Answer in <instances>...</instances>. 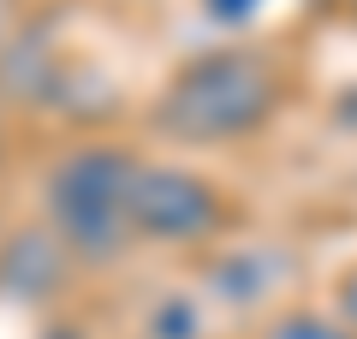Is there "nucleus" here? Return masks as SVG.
I'll list each match as a JSON object with an SVG mask.
<instances>
[{
	"mask_svg": "<svg viewBox=\"0 0 357 339\" xmlns=\"http://www.w3.org/2000/svg\"><path fill=\"white\" fill-rule=\"evenodd\" d=\"M286 107V66L274 48L220 42L178 60L149 101V131L173 149H227L274 126Z\"/></svg>",
	"mask_w": 357,
	"mask_h": 339,
	"instance_id": "f257e3e1",
	"label": "nucleus"
},
{
	"mask_svg": "<svg viewBox=\"0 0 357 339\" xmlns=\"http://www.w3.org/2000/svg\"><path fill=\"white\" fill-rule=\"evenodd\" d=\"M131 167H137V149L126 143H77L54 161L42 185V214L72 268H114L119 256L137 250L126 220Z\"/></svg>",
	"mask_w": 357,
	"mask_h": 339,
	"instance_id": "f03ea898",
	"label": "nucleus"
},
{
	"mask_svg": "<svg viewBox=\"0 0 357 339\" xmlns=\"http://www.w3.org/2000/svg\"><path fill=\"white\" fill-rule=\"evenodd\" d=\"M126 220H131V244H173V250H185V244H208L227 232L232 202L197 167L137 155L131 190H126Z\"/></svg>",
	"mask_w": 357,
	"mask_h": 339,
	"instance_id": "7ed1b4c3",
	"label": "nucleus"
},
{
	"mask_svg": "<svg viewBox=\"0 0 357 339\" xmlns=\"http://www.w3.org/2000/svg\"><path fill=\"white\" fill-rule=\"evenodd\" d=\"M256 339H357V333H351L333 310H304V303H298V310L268 315Z\"/></svg>",
	"mask_w": 357,
	"mask_h": 339,
	"instance_id": "20e7f679",
	"label": "nucleus"
},
{
	"mask_svg": "<svg viewBox=\"0 0 357 339\" xmlns=\"http://www.w3.org/2000/svg\"><path fill=\"white\" fill-rule=\"evenodd\" d=\"M24 24H30V0H0V60H6V48L24 36Z\"/></svg>",
	"mask_w": 357,
	"mask_h": 339,
	"instance_id": "39448f33",
	"label": "nucleus"
},
{
	"mask_svg": "<svg viewBox=\"0 0 357 339\" xmlns=\"http://www.w3.org/2000/svg\"><path fill=\"white\" fill-rule=\"evenodd\" d=\"M333 315H340V322L357 333V262L345 268L340 280H333Z\"/></svg>",
	"mask_w": 357,
	"mask_h": 339,
	"instance_id": "423d86ee",
	"label": "nucleus"
},
{
	"mask_svg": "<svg viewBox=\"0 0 357 339\" xmlns=\"http://www.w3.org/2000/svg\"><path fill=\"white\" fill-rule=\"evenodd\" d=\"M6 155H13V113H6V96H0V173H6Z\"/></svg>",
	"mask_w": 357,
	"mask_h": 339,
	"instance_id": "0eeeda50",
	"label": "nucleus"
},
{
	"mask_svg": "<svg viewBox=\"0 0 357 339\" xmlns=\"http://www.w3.org/2000/svg\"><path fill=\"white\" fill-rule=\"evenodd\" d=\"M48 339H89V333H77V327H54Z\"/></svg>",
	"mask_w": 357,
	"mask_h": 339,
	"instance_id": "6e6552de",
	"label": "nucleus"
},
{
	"mask_svg": "<svg viewBox=\"0 0 357 339\" xmlns=\"http://www.w3.org/2000/svg\"><path fill=\"white\" fill-rule=\"evenodd\" d=\"M345 13H351V24H357V0H345Z\"/></svg>",
	"mask_w": 357,
	"mask_h": 339,
	"instance_id": "1a4fd4ad",
	"label": "nucleus"
}]
</instances>
